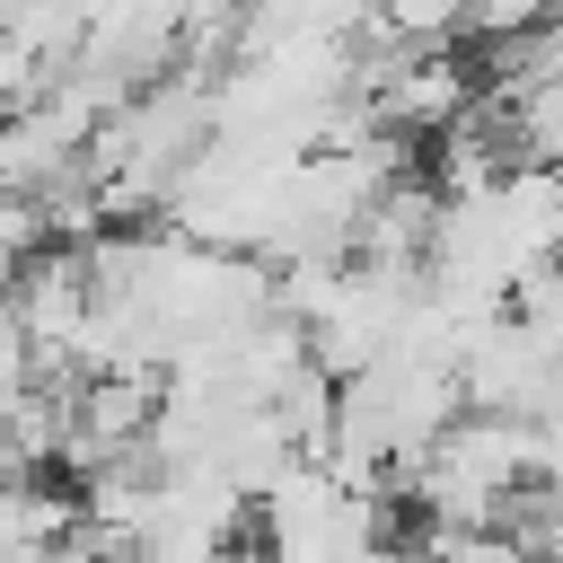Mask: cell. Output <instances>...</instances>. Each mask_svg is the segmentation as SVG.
Instances as JSON below:
<instances>
[{
  "label": "cell",
  "instance_id": "obj_1",
  "mask_svg": "<svg viewBox=\"0 0 563 563\" xmlns=\"http://www.w3.org/2000/svg\"><path fill=\"white\" fill-rule=\"evenodd\" d=\"M9 317L26 325V343L44 352V343H70L79 334V317H88V273H79V246H35V255H18V273H9Z\"/></svg>",
  "mask_w": 563,
  "mask_h": 563
},
{
  "label": "cell",
  "instance_id": "obj_2",
  "mask_svg": "<svg viewBox=\"0 0 563 563\" xmlns=\"http://www.w3.org/2000/svg\"><path fill=\"white\" fill-rule=\"evenodd\" d=\"M26 369H35V343H26V325L9 317V299H0V396H18L26 387Z\"/></svg>",
  "mask_w": 563,
  "mask_h": 563
}]
</instances>
